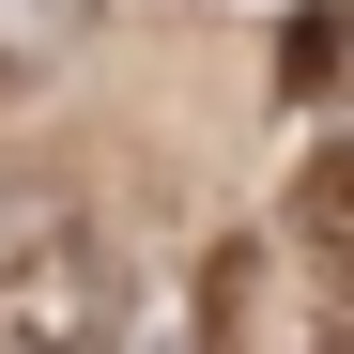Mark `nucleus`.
I'll return each instance as SVG.
<instances>
[{"mask_svg": "<svg viewBox=\"0 0 354 354\" xmlns=\"http://www.w3.org/2000/svg\"><path fill=\"white\" fill-rule=\"evenodd\" d=\"M0 339L16 354H93L124 339V247L77 201H0Z\"/></svg>", "mask_w": 354, "mask_h": 354, "instance_id": "nucleus-1", "label": "nucleus"}, {"mask_svg": "<svg viewBox=\"0 0 354 354\" xmlns=\"http://www.w3.org/2000/svg\"><path fill=\"white\" fill-rule=\"evenodd\" d=\"M292 247H308L324 277H354V139H324L308 169H292Z\"/></svg>", "mask_w": 354, "mask_h": 354, "instance_id": "nucleus-2", "label": "nucleus"}]
</instances>
